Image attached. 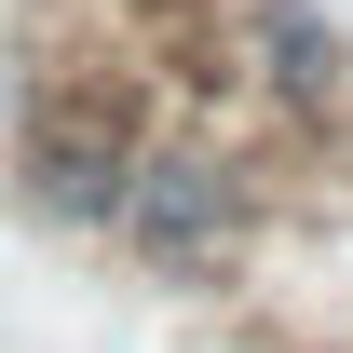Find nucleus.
Returning a JSON list of instances; mask_svg holds the SVG:
<instances>
[{
    "label": "nucleus",
    "instance_id": "1",
    "mask_svg": "<svg viewBox=\"0 0 353 353\" xmlns=\"http://www.w3.org/2000/svg\"><path fill=\"white\" fill-rule=\"evenodd\" d=\"M150 136V82H54L0 68V204L41 245H109V204Z\"/></svg>",
    "mask_w": 353,
    "mask_h": 353
},
{
    "label": "nucleus",
    "instance_id": "2",
    "mask_svg": "<svg viewBox=\"0 0 353 353\" xmlns=\"http://www.w3.org/2000/svg\"><path fill=\"white\" fill-rule=\"evenodd\" d=\"M272 245V204L259 176L231 163L218 136H136V176L123 204H109V259L136 285H163V299H231Z\"/></svg>",
    "mask_w": 353,
    "mask_h": 353
},
{
    "label": "nucleus",
    "instance_id": "3",
    "mask_svg": "<svg viewBox=\"0 0 353 353\" xmlns=\"http://www.w3.org/2000/svg\"><path fill=\"white\" fill-rule=\"evenodd\" d=\"M231 54L272 109H353V28L326 0H231Z\"/></svg>",
    "mask_w": 353,
    "mask_h": 353
},
{
    "label": "nucleus",
    "instance_id": "4",
    "mask_svg": "<svg viewBox=\"0 0 353 353\" xmlns=\"http://www.w3.org/2000/svg\"><path fill=\"white\" fill-rule=\"evenodd\" d=\"M136 41H150V68L163 54H190V41H231V0H109Z\"/></svg>",
    "mask_w": 353,
    "mask_h": 353
}]
</instances>
